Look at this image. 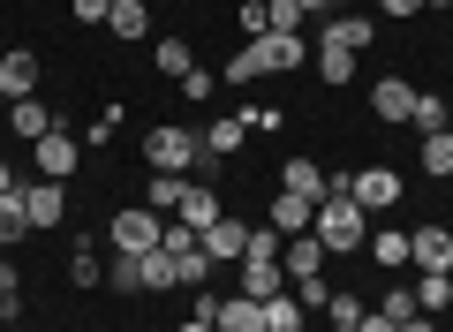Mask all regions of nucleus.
Returning <instances> with one entry per match:
<instances>
[{
	"label": "nucleus",
	"mask_w": 453,
	"mask_h": 332,
	"mask_svg": "<svg viewBox=\"0 0 453 332\" xmlns=\"http://www.w3.org/2000/svg\"><path fill=\"white\" fill-rule=\"evenodd\" d=\"M106 31H113V38H144V31H151V8H144V0H113Z\"/></svg>",
	"instance_id": "nucleus-21"
},
{
	"label": "nucleus",
	"mask_w": 453,
	"mask_h": 332,
	"mask_svg": "<svg viewBox=\"0 0 453 332\" xmlns=\"http://www.w3.org/2000/svg\"><path fill=\"white\" fill-rule=\"evenodd\" d=\"M423 174H438V181L453 174V128H438V136H423Z\"/></svg>",
	"instance_id": "nucleus-27"
},
{
	"label": "nucleus",
	"mask_w": 453,
	"mask_h": 332,
	"mask_svg": "<svg viewBox=\"0 0 453 332\" xmlns=\"http://www.w3.org/2000/svg\"><path fill=\"white\" fill-rule=\"evenodd\" d=\"M0 91L8 98H38V53L31 46H0Z\"/></svg>",
	"instance_id": "nucleus-11"
},
{
	"label": "nucleus",
	"mask_w": 453,
	"mask_h": 332,
	"mask_svg": "<svg viewBox=\"0 0 453 332\" xmlns=\"http://www.w3.org/2000/svg\"><path fill=\"white\" fill-rule=\"evenodd\" d=\"M280 189H295V197H310V205H325V189H333V174H325L318 158H288V181Z\"/></svg>",
	"instance_id": "nucleus-18"
},
{
	"label": "nucleus",
	"mask_w": 453,
	"mask_h": 332,
	"mask_svg": "<svg viewBox=\"0 0 453 332\" xmlns=\"http://www.w3.org/2000/svg\"><path fill=\"white\" fill-rule=\"evenodd\" d=\"M340 174H348V197H356L363 212H393L401 205V174H393V166H340Z\"/></svg>",
	"instance_id": "nucleus-6"
},
{
	"label": "nucleus",
	"mask_w": 453,
	"mask_h": 332,
	"mask_svg": "<svg viewBox=\"0 0 453 332\" xmlns=\"http://www.w3.org/2000/svg\"><path fill=\"white\" fill-rule=\"evenodd\" d=\"M23 235H31V220H23V189H8V197H0V250H16Z\"/></svg>",
	"instance_id": "nucleus-24"
},
{
	"label": "nucleus",
	"mask_w": 453,
	"mask_h": 332,
	"mask_svg": "<svg viewBox=\"0 0 453 332\" xmlns=\"http://www.w3.org/2000/svg\"><path fill=\"white\" fill-rule=\"evenodd\" d=\"M31 151H38V166H46V181H68V174H76V158H83V136H76V128H46Z\"/></svg>",
	"instance_id": "nucleus-7"
},
{
	"label": "nucleus",
	"mask_w": 453,
	"mask_h": 332,
	"mask_svg": "<svg viewBox=\"0 0 453 332\" xmlns=\"http://www.w3.org/2000/svg\"><path fill=\"white\" fill-rule=\"evenodd\" d=\"M159 250H174V257H181V250H196V227H181V220H166V242H159Z\"/></svg>",
	"instance_id": "nucleus-40"
},
{
	"label": "nucleus",
	"mask_w": 453,
	"mask_h": 332,
	"mask_svg": "<svg viewBox=\"0 0 453 332\" xmlns=\"http://www.w3.org/2000/svg\"><path fill=\"white\" fill-rule=\"evenodd\" d=\"M273 31V8H265V0H242V38H265Z\"/></svg>",
	"instance_id": "nucleus-35"
},
{
	"label": "nucleus",
	"mask_w": 453,
	"mask_h": 332,
	"mask_svg": "<svg viewBox=\"0 0 453 332\" xmlns=\"http://www.w3.org/2000/svg\"><path fill=\"white\" fill-rule=\"evenodd\" d=\"M121 295H144V272H136V257H113V272H106Z\"/></svg>",
	"instance_id": "nucleus-34"
},
{
	"label": "nucleus",
	"mask_w": 453,
	"mask_h": 332,
	"mask_svg": "<svg viewBox=\"0 0 453 332\" xmlns=\"http://www.w3.org/2000/svg\"><path fill=\"white\" fill-rule=\"evenodd\" d=\"M174 220H181V227H196V235H204V227L219 220V197H211L204 181H181V205H174Z\"/></svg>",
	"instance_id": "nucleus-15"
},
{
	"label": "nucleus",
	"mask_w": 453,
	"mask_h": 332,
	"mask_svg": "<svg viewBox=\"0 0 453 332\" xmlns=\"http://www.w3.org/2000/svg\"><path fill=\"white\" fill-rule=\"evenodd\" d=\"M106 242H113V257H144V250H159V242H166V212H151V205L113 212Z\"/></svg>",
	"instance_id": "nucleus-4"
},
{
	"label": "nucleus",
	"mask_w": 453,
	"mask_h": 332,
	"mask_svg": "<svg viewBox=\"0 0 453 332\" xmlns=\"http://www.w3.org/2000/svg\"><path fill=\"white\" fill-rule=\"evenodd\" d=\"M333 332H356V325H333Z\"/></svg>",
	"instance_id": "nucleus-50"
},
{
	"label": "nucleus",
	"mask_w": 453,
	"mask_h": 332,
	"mask_svg": "<svg viewBox=\"0 0 453 332\" xmlns=\"http://www.w3.org/2000/svg\"><path fill=\"white\" fill-rule=\"evenodd\" d=\"M325 257H333V250H325L318 235H288V250H280V272H288L295 287H303V280H325Z\"/></svg>",
	"instance_id": "nucleus-10"
},
{
	"label": "nucleus",
	"mask_w": 453,
	"mask_h": 332,
	"mask_svg": "<svg viewBox=\"0 0 453 332\" xmlns=\"http://www.w3.org/2000/svg\"><path fill=\"white\" fill-rule=\"evenodd\" d=\"M303 61H310L303 38L265 31V38H250L242 53H226V83H265V76H288V68H303Z\"/></svg>",
	"instance_id": "nucleus-2"
},
{
	"label": "nucleus",
	"mask_w": 453,
	"mask_h": 332,
	"mask_svg": "<svg viewBox=\"0 0 453 332\" xmlns=\"http://www.w3.org/2000/svg\"><path fill=\"white\" fill-rule=\"evenodd\" d=\"M408 128H416V136H438V128H446V98H438V91H416V106H408Z\"/></svg>",
	"instance_id": "nucleus-23"
},
{
	"label": "nucleus",
	"mask_w": 453,
	"mask_h": 332,
	"mask_svg": "<svg viewBox=\"0 0 453 332\" xmlns=\"http://www.w3.org/2000/svg\"><path fill=\"white\" fill-rule=\"evenodd\" d=\"M234 295H250V302L288 295V272H280V257H242V287H234Z\"/></svg>",
	"instance_id": "nucleus-12"
},
{
	"label": "nucleus",
	"mask_w": 453,
	"mask_h": 332,
	"mask_svg": "<svg viewBox=\"0 0 453 332\" xmlns=\"http://www.w3.org/2000/svg\"><path fill=\"white\" fill-rule=\"evenodd\" d=\"M386 317H393V325H408V317H416V287H393V295H386Z\"/></svg>",
	"instance_id": "nucleus-36"
},
{
	"label": "nucleus",
	"mask_w": 453,
	"mask_h": 332,
	"mask_svg": "<svg viewBox=\"0 0 453 332\" xmlns=\"http://www.w3.org/2000/svg\"><path fill=\"white\" fill-rule=\"evenodd\" d=\"M181 91H189V98H211V91H219V76H211V68H189V76H181Z\"/></svg>",
	"instance_id": "nucleus-39"
},
{
	"label": "nucleus",
	"mask_w": 453,
	"mask_h": 332,
	"mask_svg": "<svg viewBox=\"0 0 453 332\" xmlns=\"http://www.w3.org/2000/svg\"><path fill=\"white\" fill-rule=\"evenodd\" d=\"M196 250H204L211 265H242V250H250V227H242V220H226V212H219V220H211L204 235H196Z\"/></svg>",
	"instance_id": "nucleus-8"
},
{
	"label": "nucleus",
	"mask_w": 453,
	"mask_h": 332,
	"mask_svg": "<svg viewBox=\"0 0 453 332\" xmlns=\"http://www.w3.org/2000/svg\"><path fill=\"white\" fill-rule=\"evenodd\" d=\"M8 106H16V98H8V91H0V121H8Z\"/></svg>",
	"instance_id": "nucleus-48"
},
{
	"label": "nucleus",
	"mask_w": 453,
	"mask_h": 332,
	"mask_svg": "<svg viewBox=\"0 0 453 332\" xmlns=\"http://www.w3.org/2000/svg\"><path fill=\"white\" fill-rule=\"evenodd\" d=\"M151 61H159V76H174V83H181V76L196 68V53L181 46V38H159V46H151Z\"/></svg>",
	"instance_id": "nucleus-26"
},
{
	"label": "nucleus",
	"mask_w": 453,
	"mask_h": 332,
	"mask_svg": "<svg viewBox=\"0 0 453 332\" xmlns=\"http://www.w3.org/2000/svg\"><path fill=\"white\" fill-rule=\"evenodd\" d=\"M113 128H121V106H98V113H91V128H83V136H91V143H106Z\"/></svg>",
	"instance_id": "nucleus-37"
},
{
	"label": "nucleus",
	"mask_w": 453,
	"mask_h": 332,
	"mask_svg": "<svg viewBox=\"0 0 453 332\" xmlns=\"http://www.w3.org/2000/svg\"><path fill=\"white\" fill-rule=\"evenodd\" d=\"M211 332H265V302H250V295H219Z\"/></svg>",
	"instance_id": "nucleus-14"
},
{
	"label": "nucleus",
	"mask_w": 453,
	"mask_h": 332,
	"mask_svg": "<svg viewBox=\"0 0 453 332\" xmlns=\"http://www.w3.org/2000/svg\"><path fill=\"white\" fill-rule=\"evenodd\" d=\"M325 317H333V325H363L371 310H363V295H356V287H333V302H325Z\"/></svg>",
	"instance_id": "nucleus-29"
},
{
	"label": "nucleus",
	"mask_w": 453,
	"mask_h": 332,
	"mask_svg": "<svg viewBox=\"0 0 453 332\" xmlns=\"http://www.w3.org/2000/svg\"><path fill=\"white\" fill-rule=\"evenodd\" d=\"M363 250H371L378 265H408V227H378V235L363 242Z\"/></svg>",
	"instance_id": "nucleus-25"
},
{
	"label": "nucleus",
	"mask_w": 453,
	"mask_h": 332,
	"mask_svg": "<svg viewBox=\"0 0 453 332\" xmlns=\"http://www.w3.org/2000/svg\"><path fill=\"white\" fill-rule=\"evenodd\" d=\"M401 332H438V325H431V317H408V325H401Z\"/></svg>",
	"instance_id": "nucleus-46"
},
{
	"label": "nucleus",
	"mask_w": 453,
	"mask_h": 332,
	"mask_svg": "<svg viewBox=\"0 0 453 332\" xmlns=\"http://www.w3.org/2000/svg\"><path fill=\"white\" fill-rule=\"evenodd\" d=\"M423 8H453V0H423Z\"/></svg>",
	"instance_id": "nucleus-49"
},
{
	"label": "nucleus",
	"mask_w": 453,
	"mask_h": 332,
	"mask_svg": "<svg viewBox=\"0 0 453 332\" xmlns=\"http://www.w3.org/2000/svg\"><path fill=\"white\" fill-rule=\"evenodd\" d=\"M265 220H273L280 235H310V220H318V205H310V197H295V189H280Z\"/></svg>",
	"instance_id": "nucleus-16"
},
{
	"label": "nucleus",
	"mask_w": 453,
	"mask_h": 332,
	"mask_svg": "<svg viewBox=\"0 0 453 332\" xmlns=\"http://www.w3.org/2000/svg\"><path fill=\"white\" fill-rule=\"evenodd\" d=\"M265 332H303V302H295V295H273V302H265Z\"/></svg>",
	"instance_id": "nucleus-28"
},
{
	"label": "nucleus",
	"mask_w": 453,
	"mask_h": 332,
	"mask_svg": "<svg viewBox=\"0 0 453 332\" xmlns=\"http://www.w3.org/2000/svg\"><path fill=\"white\" fill-rule=\"evenodd\" d=\"M68 280H76V287H98V280H106V272H98V250H76V257H68Z\"/></svg>",
	"instance_id": "nucleus-33"
},
{
	"label": "nucleus",
	"mask_w": 453,
	"mask_h": 332,
	"mask_svg": "<svg viewBox=\"0 0 453 332\" xmlns=\"http://www.w3.org/2000/svg\"><path fill=\"white\" fill-rule=\"evenodd\" d=\"M144 158L151 166H159V174H181V166H196V158H204V143H196V128H151L144 136Z\"/></svg>",
	"instance_id": "nucleus-5"
},
{
	"label": "nucleus",
	"mask_w": 453,
	"mask_h": 332,
	"mask_svg": "<svg viewBox=\"0 0 453 332\" xmlns=\"http://www.w3.org/2000/svg\"><path fill=\"white\" fill-rule=\"evenodd\" d=\"M408 257H416V272H453V235L446 227H416L408 235Z\"/></svg>",
	"instance_id": "nucleus-13"
},
{
	"label": "nucleus",
	"mask_w": 453,
	"mask_h": 332,
	"mask_svg": "<svg viewBox=\"0 0 453 332\" xmlns=\"http://www.w3.org/2000/svg\"><path fill=\"white\" fill-rule=\"evenodd\" d=\"M23 220H31V227H61L68 220V189H61V181H46V174L23 181Z\"/></svg>",
	"instance_id": "nucleus-9"
},
{
	"label": "nucleus",
	"mask_w": 453,
	"mask_h": 332,
	"mask_svg": "<svg viewBox=\"0 0 453 332\" xmlns=\"http://www.w3.org/2000/svg\"><path fill=\"white\" fill-rule=\"evenodd\" d=\"M378 8H386V16H401V23H408V16H423V0H378Z\"/></svg>",
	"instance_id": "nucleus-42"
},
{
	"label": "nucleus",
	"mask_w": 453,
	"mask_h": 332,
	"mask_svg": "<svg viewBox=\"0 0 453 332\" xmlns=\"http://www.w3.org/2000/svg\"><path fill=\"white\" fill-rule=\"evenodd\" d=\"M144 205H151V212H166V220H174V205H181V174H151Z\"/></svg>",
	"instance_id": "nucleus-30"
},
{
	"label": "nucleus",
	"mask_w": 453,
	"mask_h": 332,
	"mask_svg": "<svg viewBox=\"0 0 453 332\" xmlns=\"http://www.w3.org/2000/svg\"><path fill=\"white\" fill-rule=\"evenodd\" d=\"M242 136H250V128H242V113H234V121H211V128H196V143H204V158H226V151H234Z\"/></svg>",
	"instance_id": "nucleus-22"
},
{
	"label": "nucleus",
	"mask_w": 453,
	"mask_h": 332,
	"mask_svg": "<svg viewBox=\"0 0 453 332\" xmlns=\"http://www.w3.org/2000/svg\"><path fill=\"white\" fill-rule=\"evenodd\" d=\"M408 106H416V91H408L401 76H378L371 83V113H378V121H408Z\"/></svg>",
	"instance_id": "nucleus-17"
},
{
	"label": "nucleus",
	"mask_w": 453,
	"mask_h": 332,
	"mask_svg": "<svg viewBox=\"0 0 453 332\" xmlns=\"http://www.w3.org/2000/svg\"><path fill=\"white\" fill-rule=\"evenodd\" d=\"M242 128H250V136H273L280 113H273V106H242Z\"/></svg>",
	"instance_id": "nucleus-38"
},
{
	"label": "nucleus",
	"mask_w": 453,
	"mask_h": 332,
	"mask_svg": "<svg viewBox=\"0 0 453 332\" xmlns=\"http://www.w3.org/2000/svg\"><path fill=\"white\" fill-rule=\"evenodd\" d=\"M8 189H23V181H16V166H8V158H0V197H8Z\"/></svg>",
	"instance_id": "nucleus-44"
},
{
	"label": "nucleus",
	"mask_w": 453,
	"mask_h": 332,
	"mask_svg": "<svg viewBox=\"0 0 453 332\" xmlns=\"http://www.w3.org/2000/svg\"><path fill=\"white\" fill-rule=\"evenodd\" d=\"M8 128H16V136H46V128H61V121H53V106H46V98H16V106H8Z\"/></svg>",
	"instance_id": "nucleus-19"
},
{
	"label": "nucleus",
	"mask_w": 453,
	"mask_h": 332,
	"mask_svg": "<svg viewBox=\"0 0 453 332\" xmlns=\"http://www.w3.org/2000/svg\"><path fill=\"white\" fill-rule=\"evenodd\" d=\"M265 8H273V31H280V38H288V31H303V23H310V16H303V0H265Z\"/></svg>",
	"instance_id": "nucleus-32"
},
{
	"label": "nucleus",
	"mask_w": 453,
	"mask_h": 332,
	"mask_svg": "<svg viewBox=\"0 0 453 332\" xmlns=\"http://www.w3.org/2000/svg\"><path fill=\"white\" fill-rule=\"evenodd\" d=\"M310 235H318L333 257H356L363 242H371V212H363L356 197H325V205H318V220H310Z\"/></svg>",
	"instance_id": "nucleus-3"
},
{
	"label": "nucleus",
	"mask_w": 453,
	"mask_h": 332,
	"mask_svg": "<svg viewBox=\"0 0 453 332\" xmlns=\"http://www.w3.org/2000/svg\"><path fill=\"white\" fill-rule=\"evenodd\" d=\"M136 272H144V287H181V280H174V257H166V250H144V257H136Z\"/></svg>",
	"instance_id": "nucleus-31"
},
{
	"label": "nucleus",
	"mask_w": 453,
	"mask_h": 332,
	"mask_svg": "<svg viewBox=\"0 0 453 332\" xmlns=\"http://www.w3.org/2000/svg\"><path fill=\"white\" fill-rule=\"evenodd\" d=\"M0 295H23V280H16V265H0Z\"/></svg>",
	"instance_id": "nucleus-43"
},
{
	"label": "nucleus",
	"mask_w": 453,
	"mask_h": 332,
	"mask_svg": "<svg viewBox=\"0 0 453 332\" xmlns=\"http://www.w3.org/2000/svg\"><path fill=\"white\" fill-rule=\"evenodd\" d=\"M333 8H340V0H303V16H333Z\"/></svg>",
	"instance_id": "nucleus-45"
},
{
	"label": "nucleus",
	"mask_w": 453,
	"mask_h": 332,
	"mask_svg": "<svg viewBox=\"0 0 453 332\" xmlns=\"http://www.w3.org/2000/svg\"><path fill=\"white\" fill-rule=\"evenodd\" d=\"M174 332H211V325H204V317H189V325H174Z\"/></svg>",
	"instance_id": "nucleus-47"
},
{
	"label": "nucleus",
	"mask_w": 453,
	"mask_h": 332,
	"mask_svg": "<svg viewBox=\"0 0 453 332\" xmlns=\"http://www.w3.org/2000/svg\"><path fill=\"white\" fill-rule=\"evenodd\" d=\"M68 8H76V23H106L113 16V0H68Z\"/></svg>",
	"instance_id": "nucleus-41"
},
{
	"label": "nucleus",
	"mask_w": 453,
	"mask_h": 332,
	"mask_svg": "<svg viewBox=\"0 0 453 332\" xmlns=\"http://www.w3.org/2000/svg\"><path fill=\"white\" fill-rule=\"evenodd\" d=\"M371 38H378V23H371V16H325L318 46H310L318 76H325V83H348V76H356V61H363V46H371Z\"/></svg>",
	"instance_id": "nucleus-1"
},
{
	"label": "nucleus",
	"mask_w": 453,
	"mask_h": 332,
	"mask_svg": "<svg viewBox=\"0 0 453 332\" xmlns=\"http://www.w3.org/2000/svg\"><path fill=\"white\" fill-rule=\"evenodd\" d=\"M438 310H453V272H423L416 280V317H438Z\"/></svg>",
	"instance_id": "nucleus-20"
}]
</instances>
